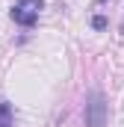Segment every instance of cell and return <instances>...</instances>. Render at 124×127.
<instances>
[{
    "label": "cell",
    "instance_id": "6da1fadb",
    "mask_svg": "<svg viewBox=\"0 0 124 127\" xmlns=\"http://www.w3.org/2000/svg\"><path fill=\"white\" fill-rule=\"evenodd\" d=\"M86 127H106V100L100 92L86 95Z\"/></svg>",
    "mask_w": 124,
    "mask_h": 127
},
{
    "label": "cell",
    "instance_id": "7a4b0ae2",
    "mask_svg": "<svg viewBox=\"0 0 124 127\" xmlns=\"http://www.w3.org/2000/svg\"><path fill=\"white\" fill-rule=\"evenodd\" d=\"M38 9H41V0H18L12 6V18L21 27H32L38 21Z\"/></svg>",
    "mask_w": 124,
    "mask_h": 127
},
{
    "label": "cell",
    "instance_id": "3957f363",
    "mask_svg": "<svg viewBox=\"0 0 124 127\" xmlns=\"http://www.w3.org/2000/svg\"><path fill=\"white\" fill-rule=\"evenodd\" d=\"M0 127H12V106L0 100Z\"/></svg>",
    "mask_w": 124,
    "mask_h": 127
},
{
    "label": "cell",
    "instance_id": "277c9868",
    "mask_svg": "<svg viewBox=\"0 0 124 127\" xmlns=\"http://www.w3.org/2000/svg\"><path fill=\"white\" fill-rule=\"evenodd\" d=\"M92 27H94V30H103V27H106V18L94 15V18H92Z\"/></svg>",
    "mask_w": 124,
    "mask_h": 127
}]
</instances>
